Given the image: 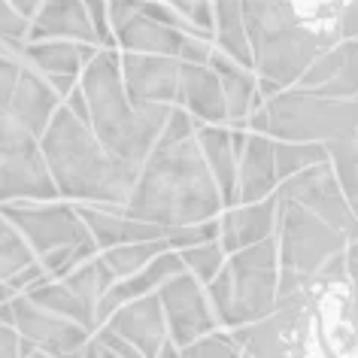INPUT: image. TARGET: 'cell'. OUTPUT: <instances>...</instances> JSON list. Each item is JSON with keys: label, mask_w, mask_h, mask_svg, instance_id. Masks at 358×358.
<instances>
[{"label": "cell", "mask_w": 358, "mask_h": 358, "mask_svg": "<svg viewBox=\"0 0 358 358\" xmlns=\"http://www.w3.org/2000/svg\"><path fill=\"white\" fill-rule=\"evenodd\" d=\"M252 70L276 92L294 88L313 61L340 40L337 31H316L292 0H240Z\"/></svg>", "instance_id": "cell-4"}, {"label": "cell", "mask_w": 358, "mask_h": 358, "mask_svg": "<svg viewBox=\"0 0 358 358\" xmlns=\"http://www.w3.org/2000/svg\"><path fill=\"white\" fill-rule=\"evenodd\" d=\"M273 161H276V179H289L301 170H310L316 164H325L328 152L319 143H285L273 140Z\"/></svg>", "instance_id": "cell-32"}, {"label": "cell", "mask_w": 358, "mask_h": 358, "mask_svg": "<svg viewBox=\"0 0 358 358\" xmlns=\"http://www.w3.org/2000/svg\"><path fill=\"white\" fill-rule=\"evenodd\" d=\"M276 185L280 179H276L273 140L267 134L246 131V140L237 152V203H258L271 198Z\"/></svg>", "instance_id": "cell-18"}, {"label": "cell", "mask_w": 358, "mask_h": 358, "mask_svg": "<svg viewBox=\"0 0 358 358\" xmlns=\"http://www.w3.org/2000/svg\"><path fill=\"white\" fill-rule=\"evenodd\" d=\"M210 6H213V40H216V49L231 61H237L240 67L252 70L240 0H210Z\"/></svg>", "instance_id": "cell-28"}, {"label": "cell", "mask_w": 358, "mask_h": 358, "mask_svg": "<svg viewBox=\"0 0 358 358\" xmlns=\"http://www.w3.org/2000/svg\"><path fill=\"white\" fill-rule=\"evenodd\" d=\"M179 258H182L185 273H192L201 285H207V282L216 280V273L222 271V264H225L228 255H225V249L219 246V240H213V243H201V246L182 249Z\"/></svg>", "instance_id": "cell-35"}, {"label": "cell", "mask_w": 358, "mask_h": 358, "mask_svg": "<svg viewBox=\"0 0 358 358\" xmlns=\"http://www.w3.org/2000/svg\"><path fill=\"white\" fill-rule=\"evenodd\" d=\"M40 155L46 161L58 201L73 207H124L140 170L113 158L85 122L64 103L40 134Z\"/></svg>", "instance_id": "cell-2"}, {"label": "cell", "mask_w": 358, "mask_h": 358, "mask_svg": "<svg viewBox=\"0 0 358 358\" xmlns=\"http://www.w3.org/2000/svg\"><path fill=\"white\" fill-rule=\"evenodd\" d=\"M10 225L19 231L22 240L31 246L34 258H43L49 252L67 246L85 243L88 231L79 219V213L73 203L64 201H34V203H3L0 207Z\"/></svg>", "instance_id": "cell-10"}, {"label": "cell", "mask_w": 358, "mask_h": 358, "mask_svg": "<svg viewBox=\"0 0 358 358\" xmlns=\"http://www.w3.org/2000/svg\"><path fill=\"white\" fill-rule=\"evenodd\" d=\"M337 37L340 40H358V0H346V6L340 10Z\"/></svg>", "instance_id": "cell-41"}, {"label": "cell", "mask_w": 358, "mask_h": 358, "mask_svg": "<svg viewBox=\"0 0 358 358\" xmlns=\"http://www.w3.org/2000/svg\"><path fill=\"white\" fill-rule=\"evenodd\" d=\"M22 358H52L46 352H37V349H31L28 343H22Z\"/></svg>", "instance_id": "cell-48"}, {"label": "cell", "mask_w": 358, "mask_h": 358, "mask_svg": "<svg viewBox=\"0 0 358 358\" xmlns=\"http://www.w3.org/2000/svg\"><path fill=\"white\" fill-rule=\"evenodd\" d=\"M346 276H349V307H346V316L352 322V328L358 331V264L346 262Z\"/></svg>", "instance_id": "cell-42"}, {"label": "cell", "mask_w": 358, "mask_h": 358, "mask_svg": "<svg viewBox=\"0 0 358 358\" xmlns=\"http://www.w3.org/2000/svg\"><path fill=\"white\" fill-rule=\"evenodd\" d=\"M13 328L22 337V343H28L37 352H46L52 358H67L76 349H83L92 334L85 328H79L76 322L61 319L46 307L34 303L28 294H15L13 298Z\"/></svg>", "instance_id": "cell-13"}, {"label": "cell", "mask_w": 358, "mask_h": 358, "mask_svg": "<svg viewBox=\"0 0 358 358\" xmlns=\"http://www.w3.org/2000/svg\"><path fill=\"white\" fill-rule=\"evenodd\" d=\"M61 282H67L70 289H73L85 303H92L94 313H97V303H101V298L110 292V285L115 280H113V273L106 271V264L101 262V252H97L94 258H88L85 264H79L76 271H70Z\"/></svg>", "instance_id": "cell-33"}, {"label": "cell", "mask_w": 358, "mask_h": 358, "mask_svg": "<svg viewBox=\"0 0 358 358\" xmlns=\"http://www.w3.org/2000/svg\"><path fill=\"white\" fill-rule=\"evenodd\" d=\"M273 194L282 201L301 203L303 210H310L313 216H319L325 225L334 228L340 237H346V243H355L358 240V219L352 216V210H349V203L343 198V192H340V182H337L328 161L282 179Z\"/></svg>", "instance_id": "cell-11"}, {"label": "cell", "mask_w": 358, "mask_h": 358, "mask_svg": "<svg viewBox=\"0 0 358 358\" xmlns=\"http://www.w3.org/2000/svg\"><path fill=\"white\" fill-rule=\"evenodd\" d=\"M97 349H101V358H119V355H115V352H110V349H103L101 343H97Z\"/></svg>", "instance_id": "cell-50"}, {"label": "cell", "mask_w": 358, "mask_h": 358, "mask_svg": "<svg viewBox=\"0 0 358 358\" xmlns=\"http://www.w3.org/2000/svg\"><path fill=\"white\" fill-rule=\"evenodd\" d=\"M101 328L113 331L115 337H122L124 343H131L143 358H155L161 352V346L170 340L158 294H146V298L124 303V307L115 310Z\"/></svg>", "instance_id": "cell-16"}, {"label": "cell", "mask_w": 358, "mask_h": 358, "mask_svg": "<svg viewBox=\"0 0 358 358\" xmlns=\"http://www.w3.org/2000/svg\"><path fill=\"white\" fill-rule=\"evenodd\" d=\"M194 140L207 170L213 176L222 198V207H234L237 203V152L234 140H231V128L225 124H198L194 128Z\"/></svg>", "instance_id": "cell-25"}, {"label": "cell", "mask_w": 358, "mask_h": 358, "mask_svg": "<svg viewBox=\"0 0 358 358\" xmlns=\"http://www.w3.org/2000/svg\"><path fill=\"white\" fill-rule=\"evenodd\" d=\"M276 282H280V255H276V240L267 237L262 243L228 255L216 280L203 289L216 322L222 328L237 331L264 319L273 310Z\"/></svg>", "instance_id": "cell-5"}, {"label": "cell", "mask_w": 358, "mask_h": 358, "mask_svg": "<svg viewBox=\"0 0 358 358\" xmlns=\"http://www.w3.org/2000/svg\"><path fill=\"white\" fill-rule=\"evenodd\" d=\"M115 46L128 55H155V58H179V46H182V37L189 34L167 28V24H158L146 19V15H134L128 24H122L119 31H113Z\"/></svg>", "instance_id": "cell-27"}, {"label": "cell", "mask_w": 358, "mask_h": 358, "mask_svg": "<svg viewBox=\"0 0 358 358\" xmlns=\"http://www.w3.org/2000/svg\"><path fill=\"white\" fill-rule=\"evenodd\" d=\"M276 198V194H273ZM276 255L280 267L303 276V280H316L322 267L331 264L334 258L346 255V237H340L334 228L325 225L319 216L303 210L294 201L276 198Z\"/></svg>", "instance_id": "cell-7"}, {"label": "cell", "mask_w": 358, "mask_h": 358, "mask_svg": "<svg viewBox=\"0 0 358 358\" xmlns=\"http://www.w3.org/2000/svg\"><path fill=\"white\" fill-rule=\"evenodd\" d=\"M67 358H101V349H97L94 334H92V340H88L83 349H76V352H73V355H67Z\"/></svg>", "instance_id": "cell-45"}, {"label": "cell", "mask_w": 358, "mask_h": 358, "mask_svg": "<svg viewBox=\"0 0 358 358\" xmlns=\"http://www.w3.org/2000/svg\"><path fill=\"white\" fill-rule=\"evenodd\" d=\"M10 3L15 6V13H19L22 15V19H34V13H37L40 10V3H43V0H10Z\"/></svg>", "instance_id": "cell-44"}, {"label": "cell", "mask_w": 358, "mask_h": 358, "mask_svg": "<svg viewBox=\"0 0 358 358\" xmlns=\"http://www.w3.org/2000/svg\"><path fill=\"white\" fill-rule=\"evenodd\" d=\"M79 92L88 106V128L113 158L140 170L164 131L173 106H134L122 83L119 52L97 49L79 73Z\"/></svg>", "instance_id": "cell-3"}, {"label": "cell", "mask_w": 358, "mask_h": 358, "mask_svg": "<svg viewBox=\"0 0 358 358\" xmlns=\"http://www.w3.org/2000/svg\"><path fill=\"white\" fill-rule=\"evenodd\" d=\"M122 83L134 106H176L182 61L155 55H119Z\"/></svg>", "instance_id": "cell-14"}, {"label": "cell", "mask_w": 358, "mask_h": 358, "mask_svg": "<svg viewBox=\"0 0 358 358\" xmlns=\"http://www.w3.org/2000/svg\"><path fill=\"white\" fill-rule=\"evenodd\" d=\"M264 134L285 143H319L328 146L358 122V101H331V97L285 88L264 97Z\"/></svg>", "instance_id": "cell-6"}, {"label": "cell", "mask_w": 358, "mask_h": 358, "mask_svg": "<svg viewBox=\"0 0 358 358\" xmlns=\"http://www.w3.org/2000/svg\"><path fill=\"white\" fill-rule=\"evenodd\" d=\"M228 334L240 358H303L310 334V289L276 298L264 319Z\"/></svg>", "instance_id": "cell-9"}, {"label": "cell", "mask_w": 358, "mask_h": 358, "mask_svg": "<svg viewBox=\"0 0 358 358\" xmlns=\"http://www.w3.org/2000/svg\"><path fill=\"white\" fill-rule=\"evenodd\" d=\"M24 294H28L34 303L46 307L49 313H55V316L76 322V325L85 328L88 334H94V331H97V313H94V307L79 298V294L70 289L67 282L46 280V282H40V285H34V289L24 292Z\"/></svg>", "instance_id": "cell-29"}, {"label": "cell", "mask_w": 358, "mask_h": 358, "mask_svg": "<svg viewBox=\"0 0 358 358\" xmlns=\"http://www.w3.org/2000/svg\"><path fill=\"white\" fill-rule=\"evenodd\" d=\"M346 262L358 264V240H355V243H349V246H346Z\"/></svg>", "instance_id": "cell-49"}, {"label": "cell", "mask_w": 358, "mask_h": 358, "mask_svg": "<svg viewBox=\"0 0 358 358\" xmlns=\"http://www.w3.org/2000/svg\"><path fill=\"white\" fill-rule=\"evenodd\" d=\"M167 249V240H152V243H131V246H115L101 252V262L106 271L113 273V280H128V276L140 273L152 258L161 255Z\"/></svg>", "instance_id": "cell-31"}, {"label": "cell", "mask_w": 358, "mask_h": 358, "mask_svg": "<svg viewBox=\"0 0 358 358\" xmlns=\"http://www.w3.org/2000/svg\"><path fill=\"white\" fill-rule=\"evenodd\" d=\"M34 201H58L46 161L40 155V140L0 106V207Z\"/></svg>", "instance_id": "cell-8"}, {"label": "cell", "mask_w": 358, "mask_h": 358, "mask_svg": "<svg viewBox=\"0 0 358 358\" xmlns=\"http://www.w3.org/2000/svg\"><path fill=\"white\" fill-rule=\"evenodd\" d=\"M325 152H328V164L340 182V192H343L352 216L358 219V122L343 134V137L328 143Z\"/></svg>", "instance_id": "cell-30"}, {"label": "cell", "mask_w": 358, "mask_h": 358, "mask_svg": "<svg viewBox=\"0 0 358 358\" xmlns=\"http://www.w3.org/2000/svg\"><path fill=\"white\" fill-rule=\"evenodd\" d=\"M294 88L331 101H358V40H337L303 70Z\"/></svg>", "instance_id": "cell-15"}, {"label": "cell", "mask_w": 358, "mask_h": 358, "mask_svg": "<svg viewBox=\"0 0 358 358\" xmlns=\"http://www.w3.org/2000/svg\"><path fill=\"white\" fill-rule=\"evenodd\" d=\"M143 0H106V15H110V31H119L134 15H140Z\"/></svg>", "instance_id": "cell-40"}, {"label": "cell", "mask_w": 358, "mask_h": 358, "mask_svg": "<svg viewBox=\"0 0 358 358\" xmlns=\"http://www.w3.org/2000/svg\"><path fill=\"white\" fill-rule=\"evenodd\" d=\"M276 231V198L258 201V203H237L228 207L225 216H219V246L225 255H234L240 249H249L262 240L273 237Z\"/></svg>", "instance_id": "cell-20"}, {"label": "cell", "mask_w": 358, "mask_h": 358, "mask_svg": "<svg viewBox=\"0 0 358 358\" xmlns=\"http://www.w3.org/2000/svg\"><path fill=\"white\" fill-rule=\"evenodd\" d=\"M0 358H22V337L10 325H0Z\"/></svg>", "instance_id": "cell-43"}, {"label": "cell", "mask_w": 358, "mask_h": 358, "mask_svg": "<svg viewBox=\"0 0 358 358\" xmlns=\"http://www.w3.org/2000/svg\"><path fill=\"white\" fill-rule=\"evenodd\" d=\"M210 70L219 76V85H222V97H225V113H228V122L225 128L231 131H246V122L252 110L264 101L258 94V79L252 70L240 67L237 61H231L228 55H222L216 49L210 58Z\"/></svg>", "instance_id": "cell-22"}, {"label": "cell", "mask_w": 358, "mask_h": 358, "mask_svg": "<svg viewBox=\"0 0 358 358\" xmlns=\"http://www.w3.org/2000/svg\"><path fill=\"white\" fill-rule=\"evenodd\" d=\"M79 219L94 240L97 252L115 246H131V243H152V240H164L167 231H161L149 222H140L124 213V207H76Z\"/></svg>", "instance_id": "cell-17"}, {"label": "cell", "mask_w": 358, "mask_h": 358, "mask_svg": "<svg viewBox=\"0 0 358 358\" xmlns=\"http://www.w3.org/2000/svg\"><path fill=\"white\" fill-rule=\"evenodd\" d=\"M97 55V46L73 40H40V43H24V64L46 79H79L85 64Z\"/></svg>", "instance_id": "cell-26"}, {"label": "cell", "mask_w": 358, "mask_h": 358, "mask_svg": "<svg viewBox=\"0 0 358 358\" xmlns=\"http://www.w3.org/2000/svg\"><path fill=\"white\" fill-rule=\"evenodd\" d=\"M13 298H15V292L6 282H0V307H3V303H10Z\"/></svg>", "instance_id": "cell-47"}, {"label": "cell", "mask_w": 358, "mask_h": 358, "mask_svg": "<svg viewBox=\"0 0 358 358\" xmlns=\"http://www.w3.org/2000/svg\"><path fill=\"white\" fill-rule=\"evenodd\" d=\"M22 67L24 61H15L10 55H0V106H10V97L15 92V83H19L22 76Z\"/></svg>", "instance_id": "cell-39"}, {"label": "cell", "mask_w": 358, "mask_h": 358, "mask_svg": "<svg viewBox=\"0 0 358 358\" xmlns=\"http://www.w3.org/2000/svg\"><path fill=\"white\" fill-rule=\"evenodd\" d=\"M179 273H185L182 258H179V252H173V249H164V252L152 258L140 273L128 276V280H115L110 285V292H106L101 298V303H97V328H101L119 307H124V303H131L137 298H146V294H155L161 285L170 282Z\"/></svg>", "instance_id": "cell-19"}, {"label": "cell", "mask_w": 358, "mask_h": 358, "mask_svg": "<svg viewBox=\"0 0 358 358\" xmlns=\"http://www.w3.org/2000/svg\"><path fill=\"white\" fill-rule=\"evenodd\" d=\"M155 358H182V352H179V349H176V346H173V343H170V340H167V343L161 346V352H158Z\"/></svg>", "instance_id": "cell-46"}, {"label": "cell", "mask_w": 358, "mask_h": 358, "mask_svg": "<svg viewBox=\"0 0 358 358\" xmlns=\"http://www.w3.org/2000/svg\"><path fill=\"white\" fill-rule=\"evenodd\" d=\"M34 258L31 246L22 240V234L10 225V219L0 213V282H10L13 276H19L24 267H31Z\"/></svg>", "instance_id": "cell-34"}, {"label": "cell", "mask_w": 358, "mask_h": 358, "mask_svg": "<svg viewBox=\"0 0 358 358\" xmlns=\"http://www.w3.org/2000/svg\"><path fill=\"white\" fill-rule=\"evenodd\" d=\"M198 122L185 110L173 106L164 122V131L143 161L137 182L124 213L140 222H149L161 231L203 225L219 219L225 210L219 189L213 182L207 161H203L198 140H194Z\"/></svg>", "instance_id": "cell-1"}, {"label": "cell", "mask_w": 358, "mask_h": 358, "mask_svg": "<svg viewBox=\"0 0 358 358\" xmlns=\"http://www.w3.org/2000/svg\"><path fill=\"white\" fill-rule=\"evenodd\" d=\"M216 46L207 37H182V46H179V61L182 64H210Z\"/></svg>", "instance_id": "cell-38"}, {"label": "cell", "mask_w": 358, "mask_h": 358, "mask_svg": "<svg viewBox=\"0 0 358 358\" xmlns=\"http://www.w3.org/2000/svg\"><path fill=\"white\" fill-rule=\"evenodd\" d=\"M155 294L161 301V310H164L167 337L176 349L192 346L194 340L207 337L219 328L216 316H213V307L207 301V289L192 273L173 276Z\"/></svg>", "instance_id": "cell-12"}, {"label": "cell", "mask_w": 358, "mask_h": 358, "mask_svg": "<svg viewBox=\"0 0 358 358\" xmlns=\"http://www.w3.org/2000/svg\"><path fill=\"white\" fill-rule=\"evenodd\" d=\"M179 352H182V358H240L237 343L231 340V334H222V331L194 340L192 346L179 349Z\"/></svg>", "instance_id": "cell-37"}, {"label": "cell", "mask_w": 358, "mask_h": 358, "mask_svg": "<svg viewBox=\"0 0 358 358\" xmlns=\"http://www.w3.org/2000/svg\"><path fill=\"white\" fill-rule=\"evenodd\" d=\"M40 40H73L85 43V46H97L94 28L88 22L83 0H43L28 28V43Z\"/></svg>", "instance_id": "cell-21"}, {"label": "cell", "mask_w": 358, "mask_h": 358, "mask_svg": "<svg viewBox=\"0 0 358 358\" xmlns=\"http://www.w3.org/2000/svg\"><path fill=\"white\" fill-rule=\"evenodd\" d=\"M28 28L31 22L15 13L10 0H0V43L13 52L15 58H24V43H28Z\"/></svg>", "instance_id": "cell-36"}, {"label": "cell", "mask_w": 358, "mask_h": 358, "mask_svg": "<svg viewBox=\"0 0 358 358\" xmlns=\"http://www.w3.org/2000/svg\"><path fill=\"white\" fill-rule=\"evenodd\" d=\"M176 106L189 113L198 124H225L228 122L219 76L210 70V64H182Z\"/></svg>", "instance_id": "cell-24"}, {"label": "cell", "mask_w": 358, "mask_h": 358, "mask_svg": "<svg viewBox=\"0 0 358 358\" xmlns=\"http://www.w3.org/2000/svg\"><path fill=\"white\" fill-rule=\"evenodd\" d=\"M61 103L64 101L52 92V85L46 83V79H43L37 70H31L28 64H24L6 110H10V115L22 124L24 131L40 140V134L46 131V124L52 122V115H55V110Z\"/></svg>", "instance_id": "cell-23"}]
</instances>
